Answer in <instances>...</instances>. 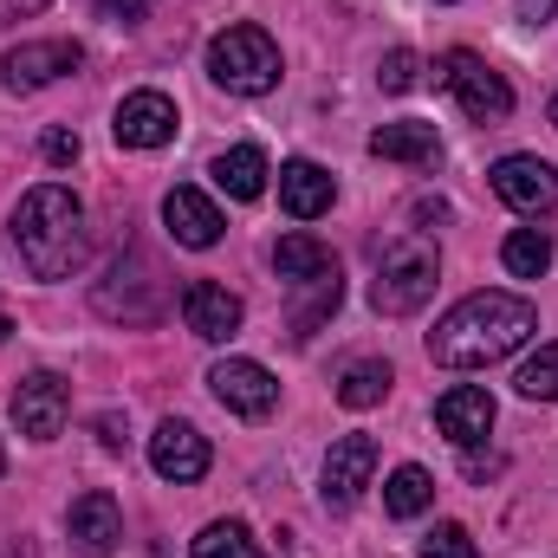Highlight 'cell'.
<instances>
[{"instance_id":"cell-11","label":"cell","mask_w":558,"mask_h":558,"mask_svg":"<svg viewBox=\"0 0 558 558\" xmlns=\"http://www.w3.org/2000/svg\"><path fill=\"white\" fill-rule=\"evenodd\" d=\"M72 416V390H65V377H52V371H33L20 390H13V422H20V435H33V441H52L59 428Z\"/></svg>"},{"instance_id":"cell-1","label":"cell","mask_w":558,"mask_h":558,"mask_svg":"<svg viewBox=\"0 0 558 558\" xmlns=\"http://www.w3.org/2000/svg\"><path fill=\"white\" fill-rule=\"evenodd\" d=\"M533 331H539L533 299H520V292H468V299L428 331V357H435L441 371H487V364L513 357Z\"/></svg>"},{"instance_id":"cell-21","label":"cell","mask_w":558,"mask_h":558,"mask_svg":"<svg viewBox=\"0 0 558 558\" xmlns=\"http://www.w3.org/2000/svg\"><path fill=\"white\" fill-rule=\"evenodd\" d=\"M274 267L279 279H325V274H338V254L325 247V241H312V234H279V247H274Z\"/></svg>"},{"instance_id":"cell-6","label":"cell","mask_w":558,"mask_h":558,"mask_svg":"<svg viewBox=\"0 0 558 558\" xmlns=\"http://www.w3.org/2000/svg\"><path fill=\"white\" fill-rule=\"evenodd\" d=\"M435 78L454 92V105H461L474 124H500V118H513V85H507L481 52H468V46L441 52V59H435Z\"/></svg>"},{"instance_id":"cell-2","label":"cell","mask_w":558,"mask_h":558,"mask_svg":"<svg viewBox=\"0 0 558 558\" xmlns=\"http://www.w3.org/2000/svg\"><path fill=\"white\" fill-rule=\"evenodd\" d=\"M13 247L33 279H72L85 260V202L65 182H39L13 208Z\"/></svg>"},{"instance_id":"cell-27","label":"cell","mask_w":558,"mask_h":558,"mask_svg":"<svg viewBox=\"0 0 558 558\" xmlns=\"http://www.w3.org/2000/svg\"><path fill=\"white\" fill-rule=\"evenodd\" d=\"M513 384H520V397H526V403H558V344H539V351L520 364V377H513Z\"/></svg>"},{"instance_id":"cell-24","label":"cell","mask_w":558,"mask_h":558,"mask_svg":"<svg viewBox=\"0 0 558 558\" xmlns=\"http://www.w3.org/2000/svg\"><path fill=\"white\" fill-rule=\"evenodd\" d=\"M338 299H344V279L325 274V279H299V305H292V338H312L331 312H338Z\"/></svg>"},{"instance_id":"cell-7","label":"cell","mask_w":558,"mask_h":558,"mask_svg":"<svg viewBox=\"0 0 558 558\" xmlns=\"http://www.w3.org/2000/svg\"><path fill=\"white\" fill-rule=\"evenodd\" d=\"M78 65H85L78 39H26V46H13L0 59V78H7V92H46V85H59Z\"/></svg>"},{"instance_id":"cell-31","label":"cell","mask_w":558,"mask_h":558,"mask_svg":"<svg viewBox=\"0 0 558 558\" xmlns=\"http://www.w3.org/2000/svg\"><path fill=\"white\" fill-rule=\"evenodd\" d=\"M513 13H520V26H546L558 13V0H513Z\"/></svg>"},{"instance_id":"cell-15","label":"cell","mask_w":558,"mask_h":558,"mask_svg":"<svg viewBox=\"0 0 558 558\" xmlns=\"http://www.w3.org/2000/svg\"><path fill=\"white\" fill-rule=\"evenodd\" d=\"M182 318H189V331L195 338H208V344H221V338H234L241 331V299L228 292V286H215V279H195V286H182Z\"/></svg>"},{"instance_id":"cell-4","label":"cell","mask_w":558,"mask_h":558,"mask_svg":"<svg viewBox=\"0 0 558 558\" xmlns=\"http://www.w3.org/2000/svg\"><path fill=\"white\" fill-rule=\"evenodd\" d=\"M92 305H98V318H111V325H156L162 305H169V279H162V267H156L143 247H124V254L111 260V274L92 286Z\"/></svg>"},{"instance_id":"cell-18","label":"cell","mask_w":558,"mask_h":558,"mask_svg":"<svg viewBox=\"0 0 558 558\" xmlns=\"http://www.w3.org/2000/svg\"><path fill=\"white\" fill-rule=\"evenodd\" d=\"M435 422H441V435H448L454 448H481L487 428H494V397L474 390V384H454V390L435 403Z\"/></svg>"},{"instance_id":"cell-28","label":"cell","mask_w":558,"mask_h":558,"mask_svg":"<svg viewBox=\"0 0 558 558\" xmlns=\"http://www.w3.org/2000/svg\"><path fill=\"white\" fill-rule=\"evenodd\" d=\"M422 558H481V546H474V533H468V526L441 520V526L422 539Z\"/></svg>"},{"instance_id":"cell-30","label":"cell","mask_w":558,"mask_h":558,"mask_svg":"<svg viewBox=\"0 0 558 558\" xmlns=\"http://www.w3.org/2000/svg\"><path fill=\"white\" fill-rule=\"evenodd\" d=\"M39 156H46L52 169H65V162H78V137H72V131H46V137H39Z\"/></svg>"},{"instance_id":"cell-10","label":"cell","mask_w":558,"mask_h":558,"mask_svg":"<svg viewBox=\"0 0 558 558\" xmlns=\"http://www.w3.org/2000/svg\"><path fill=\"white\" fill-rule=\"evenodd\" d=\"M371 474H377V441H371V435L331 441V454H325V507H331V513H351V507L364 500Z\"/></svg>"},{"instance_id":"cell-5","label":"cell","mask_w":558,"mask_h":558,"mask_svg":"<svg viewBox=\"0 0 558 558\" xmlns=\"http://www.w3.org/2000/svg\"><path fill=\"white\" fill-rule=\"evenodd\" d=\"M208 78L234 98H260L279 85V46L260 26H228L208 39Z\"/></svg>"},{"instance_id":"cell-13","label":"cell","mask_w":558,"mask_h":558,"mask_svg":"<svg viewBox=\"0 0 558 558\" xmlns=\"http://www.w3.org/2000/svg\"><path fill=\"white\" fill-rule=\"evenodd\" d=\"M65 533H72V546H78L85 558H111L118 553V539H124V513H118V500H111L105 487H92V494L72 500Z\"/></svg>"},{"instance_id":"cell-23","label":"cell","mask_w":558,"mask_h":558,"mask_svg":"<svg viewBox=\"0 0 558 558\" xmlns=\"http://www.w3.org/2000/svg\"><path fill=\"white\" fill-rule=\"evenodd\" d=\"M428 507H435V474L416 468V461H403V468L384 481V513H390V520H416Z\"/></svg>"},{"instance_id":"cell-29","label":"cell","mask_w":558,"mask_h":558,"mask_svg":"<svg viewBox=\"0 0 558 558\" xmlns=\"http://www.w3.org/2000/svg\"><path fill=\"white\" fill-rule=\"evenodd\" d=\"M377 85H384V92H416L422 85V59L410 52V46H397V52L377 65Z\"/></svg>"},{"instance_id":"cell-17","label":"cell","mask_w":558,"mask_h":558,"mask_svg":"<svg viewBox=\"0 0 558 558\" xmlns=\"http://www.w3.org/2000/svg\"><path fill=\"white\" fill-rule=\"evenodd\" d=\"M331 195H338L331 169H318V162H305V156L279 162V208H286L292 221H318V215L331 208Z\"/></svg>"},{"instance_id":"cell-9","label":"cell","mask_w":558,"mask_h":558,"mask_svg":"<svg viewBox=\"0 0 558 558\" xmlns=\"http://www.w3.org/2000/svg\"><path fill=\"white\" fill-rule=\"evenodd\" d=\"M487 182H494V195H500L507 208H520V215H553L558 208V169L546 156H500V162L487 169Z\"/></svg>"},{"instance_id":"cell-3","label":"cell","mask_w":558,"mask_h":558,"mask_svg":"<svg viewBox=\"0 0 558 558\" xmlns=\"http://www.w3.org/2000/svg\"><path fill=\"white\" fill-rule=\"evenodd\" d=\"M435 279H441V254H435V241H422V234H397V241L377 247L371 305H377L384 318H410V312H422V305L435 299Z\"/></svg>"},{"instance_id":"cell-32","label":"cell","mask_w":558,"mask_h":558,"mask_svg":"<svg viewBox=\"0 0 558 558\" xmlns=\"http://www.w3.org/2000/svg\"><path fill=\"white\" fill-rule=\"evenodd\" d=\"M52 0H0V26H13V20H33V13H46Z\"/></svg>"},{"instance_id":"cell-26","label":"cell","mask_w":558,"mask_h":558,"mask_svg":"<svg viewBox=\"0 0 558 558\" xmlns=\"http://www.w3.org/2000/svg\"><path fill=\"white\" fill-rule=\"evenodd\" d=\"M189 558H267V553H260V539L241 520H215V526H202V539L189 546Z\"/></svg>"},{"instance_id":"cell-8","label":"cell","mask_w":558,"mask_h":558,"mask_svg":"<svg viewBox=\"0 0 558 558\" xmlns=\"http://www.w3.org/2000/svg\"><path fill=\"white\" fill-rule=\"evenodd\" d=\"M208 390H215V403H221V410H234V416H247V422L274 416V403H279L274 371H267V364H254V357H221V364L208 371Z\"/></svg>"},{"instance_id":"cell-12","label":"cell","mask_w":558,"mask_h":558,"mask_svg":"<svg viewBox=\"0 0 558 558\" xmlns=\"http://www.w3.org/2000/svg\"><path fill=\"white\" fill-rule=\"evenodd\" d=\"M149 468H156L162 481H175V487L202 481V474H208V435H202L195 422L169 416L156 435H149Z\"/></svg>"},{"instance_id":"cell-14","label":"cell","mask_w":558,"mask_h":558,"mask_svg":"<svg viewBox=\"0 0 558 558\" xmlns=\"http://www.w3.org/2000/svg\"><path fill=\"white\" fill-rule=\"evenodd\" d=\"M111 137L124 143V149H162V143L175 137V105H169L162 92H131V98L118 105Z\"/></svg>"},{"instance_id":"cell-22","label":"cell","mask_w":558,"mask_h":558,"mask_svg":"<svg viewBox=\"0 0 558 558\" xmlns=\"http://www.w3.org/2000/svg\"><path fill=\"white\" fill-rule=\"evenodd\" d=\"M390 384H397V377H390L384 357H357V364L338 371V403H344V410H377V403L390 397Z\"/></svg>"},{"instance_id":"cell-19","label":"cell","mask_w":558,"mask_h":558,"mask_svg":"<svg viewBox=\"0 0 558 558\" xmlns=\"http://www.w3.org/2000/svg\"><path fill=\"white\" fill-rule=\"evenodd\" d=\"M208 175H215V189H221V195H234V202H260L274 169H267V156H260L254 143H234V149H221V156H215V169H208Z\"/></svg>"},{"instance_id":"cell-35","label":"cell","mask_w":558,"mask_h":558,"mask_svg":"<svg viewBox=\"0 0 558 558\" xmlns=\"http://www.w3.org/2000/svg\"><path fill=\"white\" fill-rule=\"evenodd\" d=\"M0 468H7V448H0Z\"/></svg>"},{"instance_id":"cell-25","label":"cell","mask_w":558,"mask_h":558,"mask_svg":"<svg viewBox=\"0 0 558 558\" xmlns=\"http://www.w3.org/2000/svg\"><path fill=\"white\" fill-rule=\"evenodd\" d=\"M500 260H507L513 279H539L553 267V234H546V228H513L507 247H500Z\"/></svg>"},{"instance_id":"cell-34","label":"cell","mask_w":558,"mask_h":558,"mask_svg":"<svg viewBox=\"0 0 558 558\" xmlns=\"http://www.w3.org/2000/svg\"><path fill=\"white\" fill-rule=\"evenodd\" d=\"M553 124H558V98H553Z\"/></svg>"},{"instance_id":"cell-33","label":"cell","mask_w":558,"mask_h":558,"mask_svg":"<svg viewBox=\"0 0 558 558\" xmlns=\"http://www.w3.org/2000/svg\"><path fill=\"white\" fill-rule=\"evenodd\" d=\"M98 7H105V13H124V20H137L143 0H98Z\"/></svg>"},{"instance_id":"cell-20","label":"cell","mask_w":558,"mask_h":558,"mask_svg":"<svg viewBox=\"0 0 558 558\" xmlns=\"http://www.w3.org/2000/svg\"><path fill=\"white\" fill-rule=\"evenodd\" d=\"M371 156H384V162H416V169H435L441 162V137H435V124H384V131H371Z\"/></svg>"},{"instance_id":"cell-16","label":"cell","mask_w":558,"mask_h":558,"mask_svg":"<svg viewBox=\"0 0 558 558\" xmlns=\"http://www.w3.org/2000/svg\"><path fill=\"white\" fill-rule=\"evenodd\" d=\"M162 221H169L175 247H195V254H202V247H215V241H221V228H228V221H221V208H215L202 189H169V195H162Z\"/></svg>"}]
</instances>
